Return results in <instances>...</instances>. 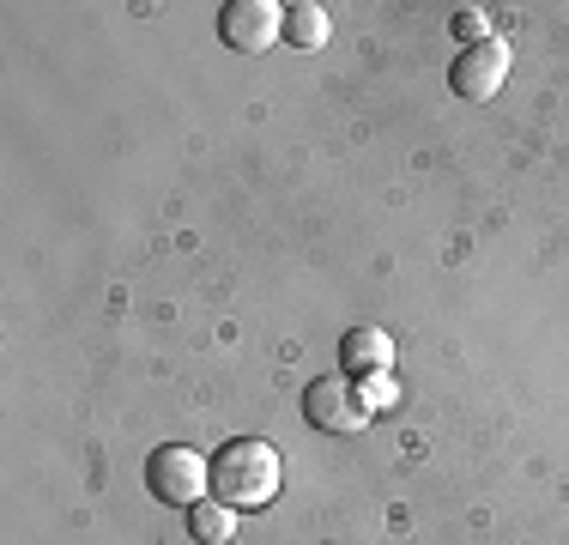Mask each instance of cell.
I'll return each mask as SVG.
<instances>
[{
  "label": "cell",
  "instance_id": "cell-10",
  "mask_svg": "<svg viewBox=\"0 0 569 545\" xmlns=\"http://www.w3.org/2000/svg\"><path fill=\"white\" fill-rule=\"evenodd\" d=\"M455 37H460V49H472V43H485V37H497V31H491V12H485V7L455 12Z\"/></svg>",
  "mask_w": 569,
  "mask_h": 545
},
{
  "label": "cell",
  "instance_id": "cell-1",
  "mask_svg": "<svg viewBox=\"0 0 569 545\" xmlns=\"http://www.w3.org/2000/svg\"><path fill=\"white\" fill-rule=\"evenodd\" d=\"M284 485V460L273 443L261 436H230V443L212 455V497L230 503V509H267Z\"/></svg>",
  "mask_w": 569,
  "mask_h": 545
},
{
  "label": "cell",
  "instance_id": "cell-7",
  "mask_svg": "<svg viewBox=\"0 0 569 545\" xmlns=\"http://www.w3.org/2000/svg\"><path fill=\"white\" fill-rule=\"evenodd\" d=\"M328 37H333L328 7H316V0H291V7H284V43L291 49H321Z\"/></svg>",
  "mask_w": 569,
  "mask_h": 545
},
{
  "label": "cell",
  "instance_id": "cell-2",
  "mask_svg": "<svg viewBox=\"0 0 569 545\" xmlns=\"http://www.w3.org/2000/svg\"><path fill=\"white\" fill-rule=\"evenodd\" d=\"M146 490L170 509H194L200 497L212 490V460L188 443H158L146 455Z\"/></svg>",
  "mask_w": 569,
  "mask_h": 545
},
{
  "label": "cell",
  "instance_id": "cell-3",
  "mask_svg": "<svg viewBox=\"0 0 569 545\" xmlns=\"http://www.w3.org/2000/svg\"><path fill=\"white\" fill-rule=\"evenodd\" d=\"M219 43L237 54H267L284 43V7L279 0H224L219 7Z\"/></svg>",
  "mask_w": 569,
  "mask_h": 545
},
{
  "label": "cell",
  "instance_id": "cell-5",
  "mask_svg": "<svg viewBox=\"0 0 569 545\" xmlns=\"http://www.w3.org/2000/svg\"><path fill=\"white\" fill-rule=\"evenodd\" d=\"M303 418L316 430H328V436H351V430H363L370 425V406L358 400V382H346V376H316L303 388Z\"/></svg>",
  "mask_w": 569,
  "mask_h": 545
},
{
  "label": "cell",
  "instance_id": "cell-9",
  "mask_svg": "<svg viewBox=\"0 0 569 545\" xmlns=\"http://www.w3.org/2000/svg\"><path fill=\"white\" fill-rule=\"evenodd\" d=\"M358 400L370 406V418H376V413H400V400H406V394H400L395 370H382V376H363V382H358Z\"/></svg>",
  "mask_w": 569,
  "mask_h": 545
},
{
  "label": "cell",
  "instance_id": "cell-4",
  "mask_svg": "<svg viewBox=\"0 0 569 545\" xmlns=\"http://www.w3.org/2000/svg\"><path fill=\"white\" fill-rule=\"evenodd\" d=\"M509 43L503 37H485V43H472V49H460L455 54V67H449V91L460 103H491L497 91L509 86Z\"/></svg>",
  "mask_w": 569,
  "mask_h": 545
},
{
  "label": "cell",
  "instance_id": "cell-8",
  "mask_svg": "<svg viewBox=\"0 0 569 545\" xmlns=\"http://www.w3.org/2000/svg\"><path fill=\"white\" fill-rule=\"evenodd\" d=\"M188 527H194V545H230L237 539V509L219 497H200L194 509H188Z\"/></svg>",
  "mask_w": 569,
  "mask_h": 545
},
{
  "label": "cell",
  "instance_id": "cell-6",
  "mask_svg": "<svg viewBox=\"0 0 569 545\" xmlns=\"http://www.w3.org/2000/svg\"><path fill=\"white\" fill-rule=\"evenodd\" d=\"M340 370L358 376V382L395 370V339H388L382 327H351V334L340 339Z\"/></svg>",
  "mask_w": 569,
  "mask_h": 545
}]
</instances>
